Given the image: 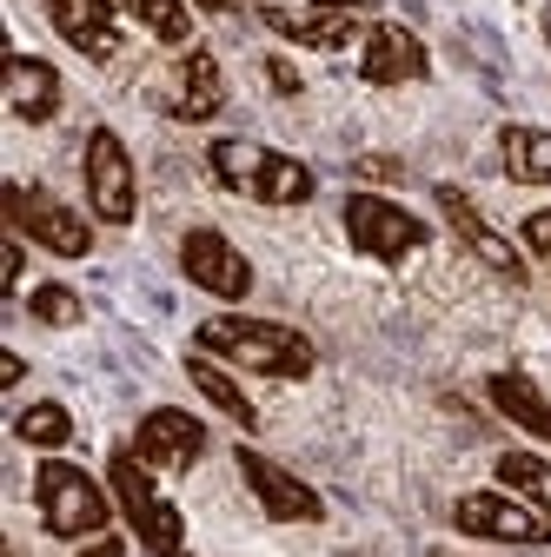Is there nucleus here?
<instances>
[{
  "instance_id": "a211bd4d",
  "label": "nucleus",
  "mask_w": 551,
  "mask_h": 557,
  "mask_svg": "<svg viewBox=\"0 0 551 557\" xmlns=\"http://www.w3.org/2000/svg\"><path fill=\"white\" fill-rule=\"evenodd\" d=\"M266 27L280 40H293V47H319V53L346 47L359 34L353 14H332V8H266Z\"/></svg>"
},
{
  "instance_id": "0eeeda50",
  "label": "nucleus",
  "mask_w": 551,
  "mask_h": 557,
  "mask_svg": "<svg viewBox=\"0 0 551 557\" xmlns=\"http://www.w3.org/2000/svg\"><path fill=\"white\" fill-rule=\"evenodd\" d=\"M346 239L366 252V259H405V252H419L432 239V226L419 213H405L399 199L385 193H346Z\"/></svg>"
},
{
  "instance_id": "20e7f679",
  "label": "nucleus",
  "mask_w": 551,
  "mask_h": 557,
  "mask_svg": "<svg viewBox=\"0 0 551 557\" xmlns=\"http://www.w3.org/2000/svg\"><path fill=\"white\" fill-rule=\"evenodd\" d=\"M34 505L53 537H100L113 518V492H100L94 471H81L74 458H53V451L34 471Z\"/></svg>"
},
{
  "instance_id": "6ab92c4d",
  "label": "nucleus",
  "mask_w": 551,
  "mask_h": 557,
  "mask_svg": "<svg viewBox=\"0 0 551 557\" xmlns=\"http://www.w3.org/2000/svg\"><path fill=\"white\" fill-rule=\"evenodd\" d=\"M486 398H492L499 418H512L518 432H531L538 445H551V405H544V392H538L525 372H492V379H486Z\"/></svg>"
},
{
  "instance_id": "f03ea898",
  "label": "nucleus",
  "mask_w": 551,
  "mask_h": 557,
  "mask_svg": "<svg viewBox=\"0 0 551 557\" xmlns=\"http://www.w3.org/2000/svg\"><path fill=\"white\" fill-rule=\"evenodd\" d=\"M206 166H213V180L226 193L259 199V206H306L319 193L306 160L272 153V147H259V139H213V147H206Z\"/></svg>"
},
{
  "instance_id": "9b49d317",
  "label": "nucleus",
  "mask_w": 551,
  "mask_h": 557,
  "mask_svg": "<svg viewBox=\"0 0 551 557\" xmlns=\"http://www.w3.org/2000/svg\"><path fill=\"white\" fill-rule=\"evenodd\" d=\"M133 451H140L147 471H186L206 451V425L193 411H180V405H154L140 418V432H133Z\"/></svg>"
},
{
  "instance_id": "ddd939ff",
  "label": "nucleus",
  "mask_w": 551,
  "mask_h": 557,
  "mask_svg": "<svg viewBox=\"0 0 551 557\" xmlns=\"http://www.w3.org/2000/svg\"><path fill=\"white\" fill-rule=\"evenodd\" d=\"M439 213H445V226L472 246V259H486L499 278H525V259H518V252L505 246V233H499V226L472 206V193H465V186H439Z\"/></svg>"
},
{
  "instance_id": "bb28decb",
  "label": "nucleus",
  "mask_w": 551,
  "mask_h": 557,
  "mask_svg": "<svg viewBox=\"0 0 551 557\" xmlns=\"http://www.w3.org/2000/svg\"><path fill=\"white\" fill-rule=\"evenodd\" d=\"M81 557H126V544H120V537H113V531H100V537H94V544H87V550H81Z\"/></svg>"
},
{
  "instance_id": "412c9836",
  "label": "nucleus",
  "mask_w": 551,
  "mask_h": 557,
  "mask_svg": "<svg viewBox=\"0 0 551 557\" xmlns=\"http://www.w3.org/2000/svg\"><path fill=\"white\" fill-rule=\"evenodd\" d=\"M499 484H505L512 498H525L531 511L551 518V458H538V451H499Z\"/></svg>"
},
{
  "instance_id": "cd10ccee",
  "label": "nucleus",
  "mask_w": 551,
  "mask_h": 557,
  "mask_svg": "<svg viewBox=\"0 0 551 557\" xmlns=\"http://www.w3.org/2000/svg\"><path fill=\"white\" fill-rule=\"evenodd\" d=\"M313 8H332V14H353V8H366V0H313Z\"/></svg>"
},
{
  "instance_id": "423d86ee",
  "label": "nucleus",
  "mask_w": 551,
  "mask_h": 557,
  "mask_svg": "<svg viewBox=\"0 0 551 557\" xmlns=\"http://www.w3.org/2000/svg\"><path fill=\"white\" fill-rule=\"evenodd\" d=\"M81 180H87V206L107 226H133V213H140V186H133V153H126V139L113 126L87 133Z\"/></svg>"
},
{
  "instance_id": "dca6fc26",
  "label": "nucleus",
  "mask_w": 551,
  "mask_h": 557,
  "mask_svg": "<svg viewBox=\"0 0 551 557\" xmlns=\"http://www.w3.org/2000/svg\"><path fill=\"white\" fill-rule=\"evenodd\" d=\"M8 107H14V120H27V126H40V120L60 113V74H53V60H40V53H8Z\"/></svg>"
},
{
  "instance_id": "39448f33",
  "label": "nucleus",
  "mask_w": 551,
  "mask_h": 557,
  "mask_svg": "<svg viewBox=\"0 0 551 557\" xmlns=\"http://www.w3.org/2000/svg\"><path fill=\"white\" fill-rule=\"evenodd\" d=\"M8 226L27 239V246H40V252H53V259H87L94 252V226L74 213L66 199H53V193H40V186H8Z\"/></svg>"
},
{
  "instance_id": "a878e982",
  "label": "nucleus",
  "mask_w": 551,
  "mask_h": 557,
  "mask_svg": "<svg viewBox=\"0 0 551 557\" xmlns=\"http://www.w3.org/2000/svg\"><path fill=\"white\" fill-rule=\"evenodd\" d=\"M266 81H272V87H280V94H299V74H293V66H286V60H266Z\"/></svg>"
},
{
  "instance_id": "393cba45",
  "label": "nucleus",
  "mask_w": 551,
  "mask_h": 557,
  "mask_svg": "<svg viewBox=\"0 0 551 557\" xmlns=\"http://www.w3.org/2000/svg\"><path fill=\"white\" fill-rule=\"evenodd\" d=\"M525 246H531V259H551V206H538L525 220Z\"/></svg>"
},
{
  "instance_id": "b1692460",
  "label": "nucleus",
  "mask_w": 551,
  "mask_h": 557,
  "mask_svg": "<svg viewBox=\"0 0 551 557\" xmlns=\"http://www.w3.org/2000/svg\"><path fill=\"white\" fill-rule=\"evenodd\" d=\"M27 312H34L40 325H81V293H74V286H40V293L27 299Z\"/></svg>"
},
{
  "instance_id": "4468645a",
  "label": "nucleus",
  "mask_w": 551,
  "mask_h": 557,
  "mask_svg": "<svg viewBox=\"0 0 551 557\" xmlns=\"http://www.w3.org/2000/svg\"><path fill=\"white\" fill-rule=\"evenodd\" d=\"M173 120H186V126H199V120H213L220 107H226V74H220V60L206 53V47H186V60H180V74L167 81V100H160Z\"/></svg>"
},
{
  "instance_id": "4be33fe9",
  "label": "nucleus",
  "mask_w": 551,
  "mask_h": 557,
  "mask_svg": "<svg viewBox=\"0 0 551 557\" xmlns=\"http://www.w3.org/2000/svg\"><path fill=\"white\" fill-rule=\"evenodd\" d=\"M14 438L21 445H40V451H66V445H74V418H66V405L40 398V405L14 411Z\"/></svg>"
},
{
  "instance_id": "7ed1b4c3",
  "label": "nucleus",
  "mask_w": 551,
  "mask_h": 557,
  "mask_svg": "<svg viewBox=\"0 0 551 557\" xmlns=\"http://www.w3.org/2000/svg\"><path fill=\"white\" fill-rule=\"evenodd\" d=\"M107 492H113L120 518L133 524V537H140L154 557H186V518L173 511V498H160L154 471L140 465V451H133V445H113L107 451Z\"/></svg>"
},
{
  "instance_id": "9d476101",
  "label": "nucleus",
  "mask_w": 551,
  "mask_h": 557,
  "mask_svg": "<svg viewBox=\"0 0 551 557\" xmlns=\"http://www.w3.org/2000/svg\"><path fill=\"white\" fill-rule=\"evenodd\" d=\"M180 272L193 278L199 293H213V299H246L253 293V265H246V252L226 239V233H213V226H193L186 239H180Z\"/></svg>"
},
{
  "instance_id": "c85d7f7f",
  "label": "nucleus",
  "mask_w": 551,
  "mask_h": 557,
  "mask_svg": "<svg viewBox=\"0 0 551 557\" xmlns=\"http://www.w3.org/2000/svg\"><path fill=\"white\" fill-rule=\"evenodd\" d=\"M193 8H206V14H233V0H193Z\"/></svg>"
},
{
  "instance_id": "1a4fd4ad",
  "label": "nucleus",
  "mask_w": 551,
  "mask_h": 557,
  "mask_svg": "<svg viewBox=\"0 0 551 557\" xmlns=\"http://www.w3.org/2000/svg\"><path fill=\"white\" fill-rule=\"evenodd\" d=\"M233 465H240L246 492L259 498V511H266V518H280V524H319V518H326V498L313 492L306 478H293L286 465H272L266 451L240 445V451H233Z\"/></svg>"
},
{
  "instance_id": "f257e3e1",
  "label": "nucleus",
  "mask_w": 551,
  "mask_h": 557,
  "mask_svg": "<svg viewBox=\"0 0 551 557\" xmlns=\"http://www.w3.org/2000/svg\"><path fill=\"white\" fill-rule=\"evenodd\" d=\"M199 352H213L220 366H240V372H259V379H313L319 366V345L280 319H246V312H213L199 332H193Z\"/></svg>"
},
{
  "instance_id": "f8f14e48",
  "label": "nucleus",
  "mask_w": 551,
  "mask_h": 557,
  "mask_svg": "<svg viewBox=\"0 0 551 557\" xmlns=\"http://www.w3.org/2000/svg\"><path fill=\"white\" fill-rule=\"evenodd\" d=\"M359 74H366V87H405V81H426L432 74V53H426V40L412 34L405 21H379L366 34Z\"/></svg>"
},
{
  "instance_id": "5701e85b",
  "label": "nucleus",
  "mask_w": 551,
  "mask_h": 557,
  "mask_svg": "<svg viewBox=\"0 0 551 557\" xmlns=\"http://www.w3.org/2000/svg\"><path fill=\"white\" fill-rule=\"evenodd\" d=\"M120 8L140 21L154 40H167V47H186L193 40V8H186V0H120Z\"/></svg>"
},
{
  "instance_id": "f3484780",
  "label": "nucleus",
  "mask_w": 551,
  "mask_h": 557,
  "mask_svg": "<svg viewBox=\"0 0 551 557\" xmlns=\"http://www.w3.org/2000/svg\"><path fill=\"white\" fill-rule=\"evenodd\" d=\"M186 379H193V392H199L206 405H213L220 418H233L240 432H259V405L240 392V379H233L213 352H199V345H193V352H186Z\"/></svg>"
},
{
  "instance_id": "2eb2a0df",
  "label": "nucleus",
  "mask_w": 551,
  "mask_h": 557,
  "mask_svg": "<svg viewBox=\"0 0 551 557\" xmlns=\"http://www.w3.org/2000/svg\"><path fill=\"white\" fill-rule=\"evenodd\" d=\"M47 21L66 47H81L87 60H113L120 53V14L113 0H47Z\"/></svg>"
},
{
  "instance_id": "aec40b11",
  "label": "nucleus",
  "mask_w": 551,
  "mask_h": 557,
  "mask_svg": "<svg viewBox=\"0 0 551 557\" xmlns=\"http://www.w3.org/2000/svg\"><path fill=\"white\" fill-rule=\"evenodd\" d=\"M499 160H505V180L551 186V133L544 126H505L499 133Z\"/></svg>"
},
{
  "instance_id": "6e6552de",
  "label": "nucleus",
  "mask_w": 551,
  "mask_h": 557,
  "mask_svg": "<svg viewBox=\"0 0 551 557\" xmlns=\"http://www.w3.org/2000/svg\"><path fill=\"white\" fill-rule=\"evenodd\" d=\"M452 524L465 537H492V544H551V518L512 492H465L452 505Z\"/></svg>"
}]
</instances>
